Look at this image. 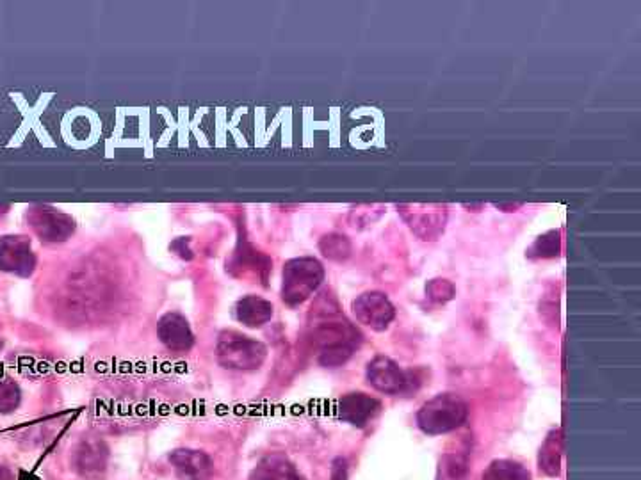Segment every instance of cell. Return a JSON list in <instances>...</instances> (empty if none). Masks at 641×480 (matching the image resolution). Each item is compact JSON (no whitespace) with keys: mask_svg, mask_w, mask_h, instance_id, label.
Returning <instances> with one entry per match:
<instances>
[{"mask_svg":"<svg viewBox=\"0 0 641 480\" xmlns=\"http://www.w3.org/2000/svg\"><path fill=\"white\" fill-rule=\"evenodd\" d=\"M312 344L316 345L317 361L326 368L342 367L362 344V333L358 331L337 308H326L312 333Z\"/></svg>","mask_w":641,"mask_h":480,"instance_id":"obj_1","label":"cell"},{"mask_svg":"<svg viewBox=\"0 0 641 480\" xmlns=\"http://www.w3.org/2000/svg\"><path fill=\"white\" fill-rule=\"evenodd\" d=\"M469 416L467 402L456 393H439L417 411V425L428 436H440L462 427Z\"/></svg>","mask_w":641,"mask_h":480,"instance_id":"obj_2","label":"cell"},{"mask_svg":"<svg viewBox=\"0 0 641 480\" xmlns=\"http://www.w3.org/2000/svg\"><path fill=\"white\" fill-rule=\"evenodd\" d=\"M325 280L323 264L312 256L293 258L284 265L280 296L287 306L296 308L309 301Z\"/></svg>","mask_w":641,"mask_h":480,"instance_id":"obj_3","label":"cell"},{"mask_svg":"<svg viewBox=\"0 0 641 480\" xmlns=\"http://www.w3.org/2000/svg\"><path fill=\"white\" fill-rule=\"evenodd\" d=\"M216 356L221 367L246 372L260 368L268 358V347L239 331H223L216 344Z\"/></svg>","mask_w":641,"mask_h":480,"instance_id":"obj_4","label":"cell"},{"mask_svg":"<svg viewBox=\"0 0 641 480\" xmlns=\"http://www.w3.org/2000/svg\"><path fill=\"white\" fill-rule=\"evenodd\" d=\"M27 221L34 233L45 242H65L75 232L74 219L49 205H34L29 208Z\"/></svg>","mask_w":641,"mask_h":480,"instance_id":"obj_5","label":"cell"},{"mask_svg":"<svg viewBox=\"0 0 641 480\" xmlns=\"http://www.w3.org/2000/svg\"><path fill=\"white\" fill-rule=\"evenodd\" d=\"M366 377L367 383L371 384L374 390L387 395H399V393L410 392L414 388L412 372H406L396 361L390 360L387 356H376L374 360L369 361Z\"/></svg>","mask_w":641,"mask_h":480,"instance_id":"obj_6","label":"cell"},{"mask_svg":"<svg viewBox=\"0 0 641 480\" xmlns=\"http://www.w3.org/2000/svg\"><path fill=\"white\" fill-rule=\"evenodd\" d=\"M403 216L410 230L422 240H437L444 233L447 223V207L440 205H401Z\"/></svg>","mask_w":641,"mask_h":480,"instance_id":"obj_7","label":"cell"},{"mask_svg":"<svg viewBox=\"0 0 641 480\" xmlns=\"http://www.w3.org/2000/svg\"><path fill=\"white\" fill-rule=\"evenodd\" d=\"M31 240L24 235H6L0 237V271L17 274L20 278H29L36 269Z\"/></svg>","mask_w":641,"mask_h":480,"instance_id":"obj_8","label":"cell"},{"mask_svg":"<svg viewBox=\"0 0 641 480\" xmlns=\"http://www.w3.org/2000/svg\"><path fill=\"white\" fill-rule=\"evenodd\" d=\"M351 308L358 322L374 331H385L396 317L394 304L390 303L389 297L378 290L364 292L353 301Z\"/></svg>","mask_w":641,"mask_h":480,"instance_id":"obj_9","label":"cell"},{"mask_svg":"<svg viewBox=\"0 0 641 480\" xmlns=\"http://www.w3.org/2000/svg\"><path fill=\"white\" fill-rule=\"evenodd\" d=\"M335 413L342 422L364 429L382 413V402L367 393H348V395H342L337 402Z\"/></svg>","mask_w":641,"mask_h":480,"instance_id":"obj_10","label":"cell"},{"mask_svg":"<svg viewBox=\"0 0 641 480\" xmlns=\"http://www.w3.org/2000/svg\"><path fill=\"white\" fill-rule=\"evenodd\" d=\"M109 450L102 440L84 438L77 445L74 454V466L82 479L97 480L106 472Z\"/></svg>","mask_w":641,"mask_h":480,"instance_id":"obj_11","label":"cell"},{"mask_svg":"<svg viewBox=\"0 0 641 480\" xmlns=\"http://www.w3.org/2000/svg\"><path fill=\"white\" fill-rule=\"evenodd\" d=\"M157 336L166 349L171 352L191 351L195 345V335L186 317L180 313L170 312L163 315L157 322Z\"/></svg>","mask_w":641,"mask_h":480,"instance_id":"obj_12","label":"cell"},{"mask_svg":"<svg viewBox=\"0 0 641 480\" xmlns=\"http://www.w3.org/2000/svg\"><path fill=\"white\" fill-rule=\"evenodd\" d=\"M168 459L180 480L211 479L214 466H212L211 457L205 452L191 450V448H177L171 452Z\"/></svg>","mask_w":641,"mask_h":480,"instance_id":"obj_13","label":"cell"},{"mask_svg":"<svg viewBox=\"0 0 641 480\" xmlns=\"http://www.w3.org/2000/svg\"><path fill=\"white\" fill-rule=\"evenodd\" d=\"M271 260L268 256L262 255L252 246H246L241 253H236L232 262L228 264V271L239 278H257L260 281L268 280L269 271H271Z\"/></svg>","mask_w":641,"mask_h":480,"instance_id":"obj_14","label":"cell"},{"mask_svg":"<svg viewBox=\"0 0 641 480\" xmlns=\"http://www.w3.org/2000/svg\"><path fill=\"white\" fill-rule=\"evenodd\" d=\"M273 304L259 296H246L239 299L234 308L236 319L246 328H262L273 317Z\"/></svg>","mask_w":641,"mask_h":480,"instance_id":"obj_15","label":"cell"},{"mask_svg":"<svg viewBox=\"0 0 641 480\" xmlns=\"http://www.w3.org/2000/svg\"><path fill=\"white\" fill-rule=\"evenodd\" d=\"M248 480H307L287 457L273 454L260 459Z\"/></svg>","mask_w":641,"mask_h":480,"instance_id":"obj_16","label":"cell"},{"mask_svg":"<svg viewBox=\"0 0 641 480\" xmlns=\"http://www.w3.org/2000/svg\"><path fill=\"white\" fill-rule=\"evenodd\" d=\"M561 461H563V434L561 429L547 434L540 452H538V468L549 477H558L561 473Z\"/></svg>","mask_w":641,"mask_h":480,"instance_id":"obj_17","label":"cell"},{"mask_svg":"<svg viewBox=\"0 0 641 480\" xmlns=\"http://www.w3.org/2000/svg\"><path fill=\"white\" fill-rule=\"evenodd\" d=\"M483 480H531V473L512 459H495L483 473Z\"/></svg>","mask_w":641,"mask_h":480,"instance_id":"obj_18","label":"cell"},{"mask_svg":"<svg viewBox=\"0 0 641 480\" xmlns=\"http://www.w3.org/2000/svg\"><path fill=\"white\" fill-rule=\"evenodd\" d=\"M319 249H321V253L326 258L335 260V262H342V260H346L351 255V242L342 233H330V235H325L321 239Z\"/></svg>","mask_w":641,"mask_h":480,"instance_id":"obj_19","label":"cell"},{"mask_svg":"<svg viewBox=\"0 0 641 480\" xmlns=\"http://www.w3.org/2000/svg\"><path fill=\"white\" fill-rule=\"evenodd\" d=\"M20 386L11 379H0V413L8 415L20 406Z\"/></svg>","mask_w":641,"mask_h":480,"instance_id":"obj_20","label":"cell"},{"mask_svg":"<svg viewBox=\"0 0 641 480\" xmlns=\"http://www.w3.org/2000/svg\"><path fill=\"white\" fill-rule=\"evenodd\" d=\"M560 232L545 233L544 237L536 240L533 248L529 249V256L538 258H552L560 255Z\"/></svg>","mask_w":641,"mask_h":480,"instance_id":"obj_21","label":"cell"},{"mask_svg":"<svg viewBox=\"0 0 641 480\" xmlns=\"http://www.w3.org/2000/svg\"><path fill=\"white\" fill-rule=\"evenodd\" d=\"M426 294H428L431 301L444 304L449 303V301L455 297L456 288L451 281L437 278V280L428 281V285H426Z\"/></svg>","mask_w":641,"mask_h":480,"instance_id":"obj_22","label":"cell"},{"mask_svg":"<svg viewBox=\"0 0 641 480\" xmlns=\"http://www.w3.org/2000/svg\"><path fill=\"white\" fill-rule=\"evenodd\" d=\"M332 480H348V468H346V461L337 459L333 464Z\"/></svg>","mask_w":641,"mask_h":480,"instance_id":"obj_23","label":"cell"},{"mask_svg":"<svg viewBox=\"0 0 641 480\" xmlns=\"http://www.w3.org/2000/svg\"><path fill=\"white\" fill-rule=\"evenodd\" d=\"M0 349H2V342H0Z\"/></svg>","mask_w":641,"mask_h":480,"instance_id":"obj_24","label":"cell"}]
</instances>
